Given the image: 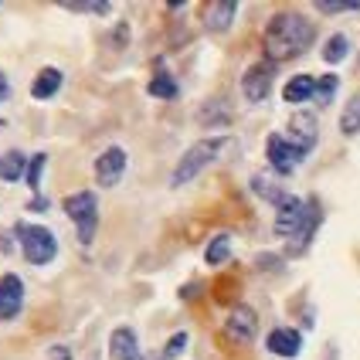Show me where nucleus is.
I'll list each match as a JSON object with an SVG mask.
<instances>
[{
    "instance_id": "1",
    "label": "nucleus",
    "mask_w": 360,
    "mask_h": 360,
    "mask_svg": "<svg viewBox=\"0 0 360 360\" xmlns=\"http://www.w3.org/2000/svg\"><path fill=\"white\" fill-rule=\"evenodd\" d=\"M265 55L269 61H289V58H300L302 51L313 44V24L296 14V11H282L276 18L269 20L265 27Z\"/></svg>"
},
{
    "instance_id": "19",
    "label": "nucleus",
    "mask_w": 360,
    "mask_h": 360,
    "mask_svg": "<svg viewBox=\"0 0 360 360\" xmlns=\"http://www.w3.org/2000/svg\"><path fill=\"white\" fill-rule=\"evenodd\" d=\"M228 255H231V235H214L211 245H207V252H204L207 265H221Z\"/></svg>"
},
{
    "instance_id": "6",
    "label": "nucleus",
    "mask_w": 360,
    "mask_h": 360,
    "mask_svg": "<svg viewBox=\"0 0 360 360\" xmlns=\"http://www.w3.org/2000/svg\"><path fill=\"white\" fill-rule=\"evenodd\" d=\"M272 79H276V61H255L245 75H241V96L248 102H262L272 92Z\"/></svg>"
},
{
    "instance_id": "9",
    "label": "nucleus",
    "mask_w": 360,
    "mask_h": 360,
    "mask_svg": "<svg viewBox=\"0 0 360 360\" xmlns=\"http://www.w3.org/2000/svg\"><path fill=\"white\" fill-rule=\"evenodd\" d=\"M126 174V153H122L120 146H109V150H102L99 160H96V180H99V187H116Z\"/></svg>"
},
{
    "instance_id": "3",
    "label": "nucleus",
    "mask_w": 360,
    "mask_h": 360,
    "mask_svg": "<svg viewBox=\"0 0 360 360\" xmlns=\"http://www.w3.org/2000/svg\"><path fill=\"white\" fill-rule=\"evenodd\" d=\"M14 235L20 238V252L31 265H48V262L58 255V241L55 235L44 228V224H27V221H18Z\"/></svg>"
},
{
    "instance_id": "14",
    "label": "nucleus",
    "mask_w": 360,
    "mask_h": 360,
    "mask_svg": "<svg viewBox=\"0 0 360 360\" xmlns=\"http://www.w3.org/2000/svg\"><path fill=\"white\" fill-rule=\"evenodd\" d=\"M109 357L112 360H143V350H140V340L129 326H120L112 330L109 337Z\"/></svg>"
},
{
    "instance_id": "10",
    "label": "nucleus",
    "mask_w": 360,
    "mask_h": 360,
    "mask_svg": "<svg viewBox=\"0 0 360 360\" xmlns=\"http://www.w3.org/2000/svg\"><path fill=\"white\" fill-rule=\"evenodd\" d=\"M255 330H259L255 309H252V306H245V302L235 306V309H231V316H228V323H224V333H228L235 343H252Z\"/></svg>"
},
{
    "instance_id": "21",
    "label": "nucleus",
    "mask_w": 360,
    "mask_h": 360,
    "mask_svg": "<svg viewBox=\"0 0 360 360\" xmlns=\"http://www.w3.org/2000/svg\"><path fill=\"white\" fill-rule=\"evenodd\" d=\"M146 92H150V96H157V99H174V96H177V82L160 72V75H153V79H150Z\"/></svg>"
},
{
    "instance_id": "5",
    "label": "nucleus",
    "mask_w": 360,
    "mask_h": 360,
    "mask_svg": "<svg viewBox=\"0 0 360 360\" xmlns=\"http://www.w3.org/2000/svg\"><path fill=\"white\" fill-rule=\"evenodd\" d=\"M282 136L306 157V153L316 146V140H320V122H316L313 112H306V109H302V112H292V120H289V126H285Z\"/></svg>"
},
{
    "instance_id": "26",
    "label": "nucleus",
    "mask_w": 360,
    "mask_h": 360,
    "mask_svg": "<svg viewBox=\"0 0 360 360\" xmlns=\"http://www.w3.org/2000/svg\"><path fill=\"white\" fill-rule=\"evenodd\" d=\"M48 360H72V354H68V347H51Z\"/></svg>"
},
{
    "instance_id": "20",
    "label": "nucleus",
    "mask_w": 360,
    "mask_h": 360,
    "mask_svg": "<svg viewBox=\"0 0 360 360\" xmlns=\"http://www.w3.org/2000/svg\"><path fill=\"white\" fill-rule=\"evenodd\" d=\"M347 51H350V41L343 38V34H333V38L323 44V61L326 65H337V61L347 58Z\"/></svg>"
},
{
    "instance_id": "25",
    "label": "nucleus",
    "mask_w": 360,
    "mask_h": 360,
    "mask_svg": "<svg viewBox=\"0 0 360 360\" xmlns=\"http://www.w3.org/2000/svg\"><path fill=\"white\" fill-rule=\"evenodd\" d=\"M320 14H350V11H360V4H316Z\"/></svg>"
},
{
    "instance_id": "13",
    "label": "nucleus",
    "mask_w": 360,
    "mask_h": 360,
    "mask_svg": "<svg viewBox=\"0 0 360 360\" xmlns=\"http://www.w3.org/2000/svg\"><path fill=\"white\" fill-rule=\"evenodd\" d=\"M265 347H269V354H276V357L292 360L296 354H300L302 337L296 333V330H289V326H276V330L265 337Z\"/></svg>"
},
{
    "instance_id": "16",
    "label": "nucleus",
    "mask_w": 360,
    "mask_h": 360,
    "mask_svg": "<svg viewBox=\"0 0 360 360\" xmlns=\"http://www.w3.org/2000/svg\"><path fill=\"white\" fill-rule=\"evenodd\" d=\"M58 89H61V72L58 68H41L38 79L31 82V96H34V99H51Z\"/></svg>"
},
{
    "instance_id": "17",
    "label": "nucleus",
    "mask_w": 360,
    "mask_h": 360,
    "mask_svg": "<svg viewBox=\"0 0 360 360\" xmlns=\"http://www.w3.org/2000/svg\"><path fill=\"white\" fill-rule=\"evenodd\" d=\"M340 133L343 136H357L360 133V92H354L340 112Z\"/></svg>"
},
{
    "instance_id": "27",
    "label": "nucleus",
    "mask_w": 360,
    "mask_h": 360,
    "mask_svg": "<svg viewBox=\"0 0 360 360\" xmlns=\"http://www.w3.org/2000/svg\"><path fill=\"white\" fill-rule=\"evenodd\" d=\"M7 92H11V85H7V79H4V75H0V102L7 99Z\"/></svg>"
},
{
    "instance_id": "18",
    "label": "nucleus",
    "mask_w": 360,
    "mask_h": 360,
    "mask_svg": "<svg viewBox=\"0 0 360 360\" xmlns=\"http://www.w3.org/2000/svg\"><path fill=\"white\" fill-rule=\"evenodd\" d=\"M20 174H27V160L20 150H7L0 157V180H20Z\"/></svg>"
},
{
    "instance_id": "4",
    "label": "nucleus",
    "mask_w": 360,
    "mask_h": 360,
    "mask_svg": "<svg viewBox=\"0 0 360 360\" xmlns=\"http://www.w3.org/2000/svg\"><path fill=\"white\" fill-rule=\"evenodd\" d=\"M65 214L75 221L82 245H92L96 228H99V200H96V194L92 191H79V194L65 198Z\"/></svg>"
},
{
    "instance_id": "22",
    "label": "nucleus",
    "mask_w": 360,
    "mask_h": 360,
    "mask_svg": "<svg viewBox=\"0 0 360 360\" xmlns=\"http://www.w3.org/2000/svg\"><path fill=\"white\" fill-rule=\"evenodd\" d=\"M337 75H316V102L320 105H326V102L333 99V92H337Z\"/></svg>"
},
{
    "instance_id": "23",
    "label": "nucleus",
    "mask_w": 360,
    "mask_h": 360,
    "mask_svg": "<svg viewBox=\"0 0 360 360\" xmlns=\"http://www.w3.org/2000/svg\"><path fill=\"white\" fill-rule=\"evenodd\" d=\"M44 163H48L44 153H38V157L27 160V187H31V191H41V170H44Z\"/></svg>"
},
{
    "instance_id": "24",
    "label": "nucleus",
    "mask_w": 360,
    "mask_h": 360,
    "mask_svg": "<svg viewBox=\"0 0 360 360\" xmlns=\"http://www.w3.org/2000/svg\"><path fill=\"white\" fill-rule=\"evenodd\" d=\"M187 340H191L187 333H174V337L167 340V347H163V357H167V360L180 357V354H184V347H187Z\"/></svg>"
},
{
    "instance_id": "2",
    "label": "nucleus",
    "mask_w": 360,
    "mask_h": 360,
    "mask_svg": "<svg viewBox=\"0 0 360 360\" xmlns=\"http://www.w3.org/2000/svg\"><path fill=\"white\" fill-rule=\"evenodd\" d=\"M224 150V136H211V140H198L184 157L177 160L174 174H170V187H184L198 177L200 170H207L211 163L218 160V153Z\"/></svg>"
},
{
    "instance_id": "11",
    "label": "nucleus",
    "mask_w": 360,
    "mask_h": 360,
    "mask_svg": "<svg viewBox=\"0 0 360 360\" xmlns=\"http://www.w3.org/2000/svg\"><path fill=\"white\" fill-rule=\"evenodd\" d=\"M20 306H24V282L14 272H7L0 279V320H14L20 313Z\"/></svg>"
},
{
    "instance_id": "12",
    "label": "nucleus",
    "mask_w": 360,
    "mask_h": 360,
    "mask_svg": "<svg viewBox=\"0 0 360 360\" xmlns=\"http://www.w3.org/2000/svg\"><path fill=\"white\" fill-rule=\"evenodd\" d=\"M235 11H238V4H231V0H211V4H204V27L211 34L228 31L231 20H235Z\"/></svg>"
},
{
    "instance_id": "7",
    "label": "nucleus",
    "mask_w": 360,
    "mask_h": 360,
    "mask_svg": "<svg viewBox=\"0 0 360 360\" xmlns=\"http://www.w3.org/2000/svg\"><path fill=\"white\" fill-rule=\"evenodd\" d=\"M306 214H309L306 200H300V198H292V194H289V198L276 207V235H282V238H289V235H302V231H306Z\"/></svg>"
},
{
    "instance_id": "8",
    "label": "nucleus",
    "mask_w": 360,
    "mask_h": 360,
    "mask_svg": "<svg viewBox=\"0 0 360 360\" xmlns=\"http://www.w3.org/2000/svg\"><path fill=\"white\" fill-rule=\"evenodd\" d=\"M265 157H269V163H272V170H279L282 177H285V174H292V170H296V163L302 160V153L285 140L282 133H272V136L265 140Z\"/></svg>"
},
{
    "instance_id": "15",
    "label": "nucleus",
    "mask_w": 360,
    "mask_h": 360,
    "mask_svg": "<svg viewBox=\"0 0 360 360\" xmlns=\"http://www.w3.org/2000/svg\"><path fill=\"white\" fill-rule=\"evenodd\" d=\"M282 99L285 102L316 99V75H296V79H289L285 89H282Z\"/></svg>"
}]
</instances>
